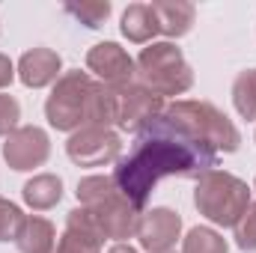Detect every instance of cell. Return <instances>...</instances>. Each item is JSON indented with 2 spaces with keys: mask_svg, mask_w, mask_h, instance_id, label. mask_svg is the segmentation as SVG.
Listing matches in <instances>:
<instances>
[{
  "mask_svg": "<svg viewBox=\"0 0 256 253\" xmlns=\"http://www.w3.org/2000/svg\"><path fill=\"white\" fill-rule=\"evenodd\" d=\"M214 167H218V152L208 143L179 131L164 116H158L143 131H137V143L131 155L116 164L114 182L128 202L143 212L152 188L164 176L200 179Z\"/></svg>",
  "mask_w": 256,
  "mask_h": 253,
  "instance_id": "6da1fadb",
  "label": "cell"
},
{
  "mask_svg": "<svg viewBox=\"0 0 256 253\" xmlns=\"http://www.w3.org/2000/svg\"><path fill=\"white\" fill-rule=\"evenodd\" d=\"M194 206H196V212L206 220H212L218 226H232L236 230L238 220L250 208V188H248V182H242L232 173L212 170V173L196 179Z\"/></svg>",
  "mask_w": 256,
  "mask_h": 253,
  "instance_id": "7a4b0ae2",
  "label": "cell"
},
{
  "mask_svg": "<svg viewBox=\"0 0 256 253\" xmlns=\"http://www.w3.org/2000/svg\"><path fill=\"white\" fill-rule=\"evenodd\" d=\"M161 116L179 131L208 143L214 152H236L242 143V134L232 126V120L212 102H173L164 108Z\"/></svg>",
  "mask_w": 256,
  "mask_h": 253,
  "instance_id": "3957f363",
  "label": "cell"
},
{
  "mask_svg": "<svg viewBox=\"0 0 256 253\" xmlns=\"http://www.w3.org/2000/svg\"><path fill=\"white\" fill-rule=\"evenodd\" d=\"M137 74L155 96H182L194 86V72L173 42H152L137 57Z\"/></svg>",
  "mask_w": 256,
  "mask_h": 253,
  "instance_id": "277c9868",
  "label": "cell"
},
{
  "mask_svg": "<svg viewBox=\"0 0 256 253\" xmlns=\"http://www.w3.org/2000/svg\"><path fill=\"white\" fill-rule=\"evenodd\" d=\"M92 78L80 68L60 74V80L54 84L48 102H45V120L57 131H78L86 126V98L92 90Z\"/></svg>",
  "mask_w": 256,
  "mask_h": 253,
  "instance_id": "5b68a950",
  "label": "cell"
},
{
  "mask_svg": "<svg viewBox=\"0 0 256 253\" xmlns=\"http://www.w3.org/2000/svg\"><path fill=\"white\" fill-rule=\"evenodd\" d=\"M66 152H68V158H72L78 167H104V164L120 161V155H122V140H120V134L110 131V128L84 126L68 137Z\"/></svg>",
  "mask_w": 256,
  "mask_h": 253,
  "instance_id": "8992f818",
  "label": "cell"
},
{
  "mask_svg": "<svg viewBox=\"0 0 256 253\" xmlns=\"http://www.w3.org/2000/svg\"><path fill=\"white\" fill-rule=\"evenodd\" d=\"M86 212H90L96 230L102 232V238H114L120 244H122V238L137 236V226H140V218H143V212L137 206H131L120 190L114 196H108L104 202L86 208Z\"/></svg>",
  "mask_w": 256,
  "mask_h": 253,
  "instance_id": "52a82bcc",
  "label": "cell"
},
{
  "mask_svg": "<svg viewBox=\"0 0 256 253\" xmlns=\"http://www.w3.org/2000/svg\"><path fill=\"white\" fill-rule=\"evenodd\" d=\"M48 155H51V140L39 126L15 128L3 143V161L18 173L42 167L48 161Z\"/></svg>",
  "mask_w": 256,
  "mask_h": 253,
  "instance_id": "ba28073f",
  "label": "cell"
},
{
  "mask_svg": "<svg viewBox=\"0 0 256 253\" xmlns=\"http://www.w3.org/2000/svg\"><path fill=\"white\" fill-rule=\"evenodd\" d=\"M164 114V98L146 90L143 84L120 86V108H116V126L122 131H143L152 120Z\"/></svg>",
  "mask_w": 256,
  "mask_h": 253,
  "instance_id": "9c48e42d",
  "label": "cell"
},
{
  "mask_svg": "<svg viewBox=\"0 0 256 253\" xmlns=\"http://www.w3.org/2000/svg\"><path fill=\"white\" fill-rule=\"evenodd\" d=\"M86 68L96 72L102 78V84L108 86H128L134 84V74H137V63L126 54V48H120L116 42H98L90 48L86 54Z\"/></svg>",
  "mask_w": 256,
  "mask_h": 253,
  "instance_id": "30bf717a",
  "label": "cell"
},
{
  "mask_svg": "<svg viewBox=\"0 0 256 253\" xmlns=\"http://www.w3.org/2000/svg\"><path fill=\"white\" fill-rule=\"evenodd\" d=\"M179 232H182V218L173 208L161 206V208L143 212L137 226V242L149 253H170L173 244L179 242Z\"/></svg>",
  "mask_w": 256,
  "mask_h": 253,
  "instance_id": "8fae6325",
  "label": "cell"
},
{
  "mask_svg": "<svg viewBox=\"0 0 256 253\" xmlns=\"http://www.w3.org/2000/svg\"><path fill=\"white\" fill-rule=\"evenodd\" d=\"M102 232L96 230L90 212L80 206V208H72L68 218H66V230L57 242V250L54 253H102Z\"/></svg>",
  "mask_w": 256,
  "mask_h": 253,
  "instance_id": "7c38bea8",
  "label": "cell"
},
{
  "mask_svg": "<svg viewBox=\"0 0 256 253\" xmlns=\"http://www.w3.org/2000/svg\"><path fill=\"white\" fill-rule=\"evenodd\" d=\"M60 68H63V60H60L57 51H51V48H33V51H27L18 60V78H21L24 86L42 90V86L60 80Z\"/></svg>",
  "mask_w": 256,
  "mask_h": 253,
  "instance_id": "4fadbf2b",
  "label": "cell"
},
{
  "mask_svg": "<svg viewBox=\"0 0 256 253\" xmlns=\"http://www.w3.org/2000/svg\"><path fill=\"white\" fill-rule=\"evenodd\" d=\"M152 12H155V21H158V33L170 36V39H179V36H188L194 27V18H196V9L185 0H155L149 3Z\"/></svg>",
  "mask_w": 256,
  "mask_h": 253,
  "instance_id": "5bb4252c",
  "label": "cell"
},
{
  "mask_svg": "<svg viewBox=\"0 0 256 253\" xmlns=\"http://www.w3.org/2000/svg\"><path fill=\"white\" fill-rule=\"evenodd\" d=\"M15 244L21 253H54L57 250V230L48 218L27 214L15 236Z\"/></svg>",
  "mask_w": 256,
  "mask_h": 253,
  "instance_id": "9a60e30c",
  "label": "cell"
},
{
  "mask_svg": "<svg viewBox=\"0 0 256 253\" xmlns=\"http://www.w3.org/2000/svg\"><path fill=\"white\" fill-rule=\"evenodd\" d=\"M116 108H120V90L108 84H92L86 98V126L110 128L116 126Z\"/></svg>",
  "mask_w": 256,
  "mask_h": 253,
  "instance_id": "2e32d148",
  "label": "cell"
},
{
  "mask_svg": "<svg viewBox=\"0 0 256 253\" xmlns=\"http://www.w3.org/2000/svg\"><path fill=\"white\" fill-rule=\"evenodd\" d=\"M21 196H24V202L33 212H48V208H54L63 200V182L54 173H39L30 182H24Z\"/></svg>",
  "mask_w": 256,
  "mask_h": 253,
  "instance_id": "e0dca14e",
  "label": "cell"
},
{
  "mask_svg": "<svg viewBox=\"0 0 256 253\" xmlns=\"http://www.w3.org/2000/svg\"><path fill=\"white\" fill-rule=\"evenodd\" d=\"M122 36L134 45H149L152 36H158V21L149 3H131L122 12Z\"/></svg>",
  "mask_w": 256,
  "mask_h": 253,
  "instance_id": "ac0fdd59",
  "label": "cell"
},
{
  "mask_svg": "<svg viewBox=\"0 0 256 253\" xmlns=\"http://www.w3.org/2000/svg\"><path fill=\"white\" fill-rule=\"evenodd\" d=\"M232 104L244 120H256V68L238 72L232 84Z\"/></svg>",
  "mask_w": 256,
  "mask_h": 253,
  "instance_id": "d6986e66",
  "label": "cell"
},
{
  "mask_svg": "<svg viewBox=\"0 0 256 253\" xmlns=\"http://www.w3.org/2000/svg\"><path fill=\"white\" fill-rule=\"evenodd\" d=\"M116 182H114V176H86V179H80L78 182V202L84 206V208H92V206H98V202H104L108 196H114L116 194Z\"/></svg>",
  "mask_w": 256,
  "mask_h": 253,
  "instance_id": "ffe728a7",
  "label": "cell"
},
{
  "mask_svg": "<svg viewBox=\"0 0 256 253\" xmlns=\"http://www.w3.org/2000/svg\"><path fill=\"white\" fill-rule=\"evenodd\" d=\"M182 253H230V244L224 236H218L208 226H194L182 238Z\"/></svg>",
  "mask_w": 256,
  "mask_h": 253,
  "instance_id": "44dd1931",
  "label": "cell"
},
{
  "mask_svg": "<svg viewBox=\"0 0 256 253\" xmlns=\"http://www.w3.org/2000/svg\"><path fill=\"white\" fill-rule=\"evenodd\" d=\"M66 12L72 18H78L84 27L98 30V27H104V21L110 15V3L108 0H80V3H66Z\"/></svg>",
  "mask_w": 256,
  "mask_h": 253,
  "instance_id": "7402d4cb",
  "label": "cell"
},
{
  "mask_svg": "<svg viewBox=\"0 0 256 253\" xmlns=\"http://www.w3.org/2000/svg\"><path fill=\"white\" fill-rule=\"evenodd\" d=\"M24 218H27V214H24L15 202H9L6 196H0V242H15V236H18Z\"/></svg>",
  "mask_w": 256,
  "mask_h": 253,
  "instance_id": "603a6c76",
  "label": "cell"
},
{
  "mask_svg": "<svg viewBox=\"0 0 256 253\" xmlns=\"http://www.w3.org/2000/svg\"><path fill=\"white\" fill-rule=\"evenodd\" d=\"M236 244L244 253H256V202H250L248 214L236 226Z\"/></svg>",
  "mask_w": 256,
  "mask_h": 253,
  "instance_id": "cb8c5ba5",
  "label": "cell"
},
{
  "mask_svg": "<svg viewBox=\"0 0 256 253\" xmlns=\"http://www.w3.org/2000/svg\"><path fill=\"white\" fill-rule=\"evenodd\" d=\"M18 120H21L18 98L9 96V92H0V137H9L18 128Z\"/></svg>",
  "mask_w": 256,
  "mask_h": 253,
  "instance_id": "d4e9b609",
  "label": "cell"
},
{
  "mask_svg": "<svg viewBox=\"0 0 256 253\" xmlns=\"http://www.w3.org/2000/svg\"><path fill=\"white\" fill-rule=\"evenodd\" d=\"M12 80H15V66L6 54H0V90H6Z\"/></svg>",
  "mask_w": 256,
  "mask_h": 253,
  "instance_id": "484cf974",
  "label": "cell"
},
{
  "mask_svg": "<svg viewBox=\"0 0 256 253\" xmlns=\"http://www.w3.org/2000/svg\"><path fill=\"white\" fill-rule=\"evenodd\" d=\"M108 253H137V250H134L131 244H114V248H110Z\"/></svg>",
  "mask_w": 256,
  "mask_h": 253,
  "instance_id": "4316f807",
  "label": "cell"
},
{
  "mask_svg": "<svg viewBox=\"0 0 256 253\" xmlns=\"http://www.w3.org/2000/svg\"><path fill=\"white\" fill-rule=\"evenodd\" d=\"M254 188H256V182H254Z\"/></svg>",
  "mask_w": 256,
  "mask_h": 253,
  "instance_id": "83f0119b",
  "label": "cell"
}]
</instances>
